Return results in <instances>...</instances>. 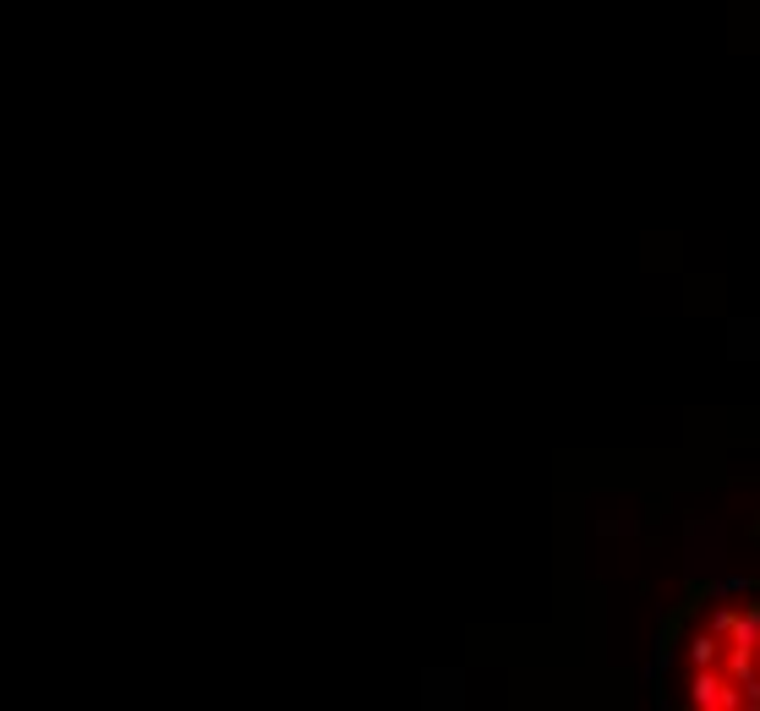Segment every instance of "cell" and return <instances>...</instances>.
<instances>
[{
	"instance_id": "obj_3",
	"label": "cell",
	"mask_w": 760,
	"mask_h": 711,
	"mask_svg": "<svg viewBox=\"0 0 760 711\" xmlns=\"http://www.w3.org/2000/svg\"><path fill=\"white\" fill-rule=\"evenodd\" d=\"M722 651H728V640L711 635V629L689 640V662H695V668H722Z\"/></svg>"
},
{
	"instance_id": "obj_4",
	"label": "cell",
	"mask_w": 760,
	"mask_h": 711,
	"mask_svg": "<svg viewBox=\"0 0 760 711\" xmlns=\"http://www.w3.org/2000/svg\"><path fill=\"white\" fill-rule=\"evenodd\" d=\"M733 646H760V602H755V608H744L739 613V624H733Z\"/></svg>"
},
{
	"instance_id": "obj_2",
	"label": "cell",
	"mask_w": 760,
	"mask_h": 711,
	"mask_svg": "<svg viewBox=\"0 0 760 711\" xmlns=\"http://www.w3.org/2000/svg\"><path fill=\"white\" fill-rule=\"evenodd\" d=\"M722 673H728L733 684H750L760 673V646H733L728 640V651H722Z\"/></svg>"
},
{
	"instance_id": "obj_5",
	"label": "cell",
	"mask_w": 760,
	"mask_h": 711,
	"mask_svg": "<svg viewBox=\"0 0 760 711\" xmlns=\"http://www.w3.org/2000/svg\"><path fill=\"white\" fill-rule=\"evenodd\" d=\"M733 624H739V613H733V608H717V613H711V635L728 640V635H733Z\"/></svg>"
},
{
	"instance_id": "obj_1",
	"label": "cell",
	"mask_w": 760,
	"mask_h": 711,
	"mask_svg": "<svg viewBox=\"0 0 760 711\" xmlns=\"http://www.w3.org/2000/svg\"><path fill=\"white\" fill-rule=\"evenodd\" d=\"M722 684H728V673L722 668H695V684H689V701L706 706V711H722Z\"/></svg>"
}]
</instances>
